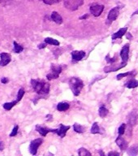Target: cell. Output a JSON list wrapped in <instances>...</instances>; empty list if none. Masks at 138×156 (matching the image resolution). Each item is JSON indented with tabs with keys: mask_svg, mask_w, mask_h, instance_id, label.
<instances>
[{
	"mask_svg": "<svg viewBox=\"0 0 138 156\" xmlns=\"http://www.w3.org/2000/svg\"><path fill=\"white\" fill-rule=\"evenodd\" d=\"M136 14H138V10H137V11H136V12H134L133 14L132 15V16H134V15H136Z\"/></svg>",
	"mask_w": 138,
	"mask_h": 156,
	"instance_id": "39",
	"label": "cell"
},
{
	"mask_svg": "<svg viewBox=\"0 0 138 156\" xmlns=\"http://www.w3.org/2000/svg\"><path fill=\"white\" fill-rule=\"evenodd\" d=\"M0 66H7L8 63L11 62L12 58H11V55L6 52H2L0 54Z\"/></svg>",
	"mask_w": 138,
	"mask_h": 156,
	"instance_id": "8",
	"label": "cell"
},
{
	"mask_svg": "<svg viewBox=\"0 0 138 156\" xmlns=\"http://www.w3.org/2000/svg\"><path fill=\"white\" fill-rule=\"evenodd\" d=\"M78 154L80 156H90L91 155V153L88 150H86V149L80 148L78 151Z\"/></svg>",
	"mask_w": 138,
	"mask_h": 156,
	"instance_id": "27",
	"label": "cell"
},
{
	"mask_svg": "<svg viewBox=\"0 0 138 156\" xmlns=\"http://www.w3.org/2000/svg\"><path fill=\"white\" fill-rule=\"evenodd\" d=\"M72 58L75 61H80L84 57H85L86 54L83 51H74L72 53Z\"/></svg>",
	"mask_w": 138,
	"mask_h": 156,
	"instance_id": "12",
	"label": "cell"
},
{
	"mask_svg": "<svg viewBox=\"0 0 138 156\" xmlns=\"http://www.w3.org/2000/svg\"><path fill=\"white\" fill-rule=\"evenodd\" d=\"M131 74H132L131 72H129V73H120V74H119V75L117 76V80H120V79H122V78L126 77V76H128L129 75H131Z\"/></svg>",
	"mask_w": 138,
	"mask_h": 156,
	"instance_id": "32",
	"label": "cell"
},
{
	"mask_svg": "<svg viewBox=\"0 0 138 156\" xmlns=\"http://www.w3.org/2000/svg\"><path fill=\"white\" fill-rule=\"evenodd\" d=\"M36 130L41 134V136H46V134H48L49 133H54V129H49V128H46V127L40 126V125H37Z\"/></svg>",
	"mask_w": 138,
	"mask_h": 156,
	"instance_id": "13",
	"label": "cell"
},
{
	"mask_svg": "<svg viewBox=\"0 0 138 156\" xmlns=\"http://www.w3.org/2000/svg\"><path fill=\"white\" fill-rule=\"evenodd\" d=\"M127 30H128V28H127V27L120 29L119 31L116 32V33H115V34L112 35V39H113V40H116V39L121 38L124 34H127Z\"/></svg>",
	"mask_w": 138,
	"mask_h": 156,
	"instance_id": "16",
	"label": "cell"
},
{
	"mask_svg": "<svg viewBox=\"0 0 138 156\" xmlns=\"http://www.w3.org/2000/svg\"><path fill=\"white\" fill-rule=\"evenodd\" d=\"M126 86L129 89H134L138 86V80H135V79H131L129 82H127Z\"/></svg>",
	"mask_w": 138,
	"mask_h": 156,
	"instance_id": "20",
	"label": "cell"
},
{
	"mask_svg": "<svg viewBox=\"0 0 138 156\" xmlns=\"http://www.w3.org/2000/svg\"><path fill=\"white\" fill-rule=\"evenodd\" d=\"M84 3V0H65L64 6L71 11L77 10Z\"/></svg>",
	"mask_w": 138,
	"mask_h": 156,
	"instance_id": "4",
	"label": "cell"
},
{
	"mask_svg": "<svg viewBox=\"0 0 138 156\" xmlns=\"http://www.w3.org/2000/svg\"><path fill=\"white\" fill-rule=\"evenodd\" d=\"M138 153V146L136 145L131 146L128 151V154L129 155H136Z\"/></svg>",
	"mask_w": 138,
	"mask_h": 156,
	"instance_id": "23",
	"label": "cell"
},
{
	"mask_svg": "<svg viewBox=\"0 0 138 156\" xmlns=\"http://www.w3.org/2000/svg\"><path fill=\"white\" fill-rule=\"evenodd\" d=\"M24 93H25V91H24V90L23 89V88H21V89H19V91H18V94H17V99L18 101H20V100L22 99V98H23V96H24Z\"/></svg>",
	"mask_w": 138,
	"mask_h": 156,
	"instance_id": "28",
	"label": "cell"
},
{
	"mask_svg": "<svg viewBox=\"0 0 138 156\" xmlns=\"http://www.w3.org/2000/svg\"><path fill=\"white\" fill-rule=\"evenodd\" d=\"M13 44H14V49H13L14 52H16V53L17 54H19L24 51V47L22 46H20L19 43H17L16 41H14Z\"/></svg>",
	"mask_w": 138,
	"mask_h": 156,
	"instance_id": "24",
	"label": "cell"
},
{
	"mask_svg": "<svg viewBox=\"0 0 138 156\" xmlns=\"http://www.w3.org/2000/svg\"><path fill=\"white\" fill-rule=\"evenodd\" d=\"M70 129V126H65L63 124H60V128L57 129H54V133L56 134H58L60 137H64L67 133V132L68 131V129Z\"/></svg>",
	"mask_w": 138,
	"mask_h": 156,
	"instance_id": "11",
	"label": "cell"
},
{
	"mask_svg": "<svg viewBox=\"0 0 138 156\" xmlns=\"http://www.w3.org/2000/svg\"><path fill=\"white\" fill-rule=\"evenodd\" d=\"M18 102H19L18 100H15V101H12V102H6V103H4V104L2 105V107H3V108H4L5 110L10 111V110L12 109V107H14V106H16Z\"/></svg>",
	"mask_w": 138,
	"mask_h": 156,
	"instance_id": "18",
	"label": "cell"
},
{
	"mask_svg": "<svg viewBox=\"0 0 138 156\" xmlns=\"http://www.w3.org/2000/svg\"><path fill=\"white\" fill-rule=\"evenodd\" d=\"M138 119V115L137 112H136V110H133V112L129 114V115L128 116V122H129V126H134L135 124H136Z\"/></svg>",
	"mask_w": 138,
	"mask_h": 156,
	"instance_id": "10",
	"label": "cell"
},
{
	"mask_svg": "<svg viewBox=\"0 0 138 156\" xmlns=\"http://www.w3.org/2000/svg\"><path fill=\"white\" fill-rule=\"evenodd\" d=\"M44 3H46L47 5H52L55 4V3H58V2H60L62 0H41Z\"/></svg>",
	"mask_w": 138,
	"mask_h": 156,
	"instance_id": "29",
	"label": "cell"
},
{
	"mask_svg": "<svg viewBox=\"0 0 138 156\" xmlns=\"http://www.w3.org/2000/svg\"><path fill=\"white\" fill-rule=\"evenodd\" d=\"M2 0H0V2H2Z\"/></svg>",
	"mask_w": 138,
	"mask_h": 156,
	"instance_id": "40",
	"label": "cell"
},
{
	"mask_svg": "<svg viewBox=\"0 0 138 156\" xmlns=\"http://www.w3.org/2000/svg\"><path fill=\"white\" fill-rule=\"evenodd\" d=\"M18 130H19V126L18 125H15L13 129H12V132L10 134V136H15L16 135H17L18 133Z\"/></svg>",
	"mask_w": 138,
	"mask_h": 156,
	"instance_id": "31",
	"label": "cell"
},
{
	"mask_svg": "<svg viewBox=\"0 0 138 156\" xmlns=\"http://www.w3.org/2000/svg\"><path fill=\"white\" fill-rule=\"evenodd\" d=\"M45 42L46 44H50V45H53V46H59V41H57L56 39L51 38V37H46L45 39Z\"/></svg>",
	"mask_w": 138,
	"mask_h": 156,
	"instance_id": "22",
	"label": "cell"
},
{
	"mask_svg": "<svg viewBox=\"0 0 138 156\" xmlns=\"http://www.w3.org/2000/svg\"><path fill=\"white\" fill-rule=\"evenodd\" d=\"M69 108V104L68 102H59L57 105V110L59 112H65Z\"/></svg>",
	"mask_w": 138,
	"mask_h": 156,
	"instance_id": "19",
	"label": "cell"
},
{
	"mask_svg": "<svg viewBox=\"0 0 138 156\" xmlns=\"http://www.w3.org/2000/svg\"><path fill=\"white\" fill-rule=\"evenodd\" d=\"M119 8L118 7H115L112 8L109 12L108 16H107V23L108 24H111L112 22H114L117 19V17L119 16Z\"/></svg>",
	"mask_w": 138,
	"mask_h": 156,
	"instance_id": "6",
	"label": "cell"
},
{
	"mask_svg": "<svg viewBox=\"0 0 138 156\" xmlns=\"http://www.w3.org/2000/svg\"><path fill=\"white\" fill-rule=\"evenodd\" d=\"M46 46V43L45 42V43H41V44H40V45H38V46H37V47H38V49H43V48H45Z\"/></svg>",
	"mask_w": 138,
	"mask_h": 156,
	"instance_id": "36",
	"label": "cell"
},
{
	"mask_svg": "<svg viewBox=\"0 0 138 156\" xmlns=\"http://www.w3.org/2000/svg\"><path fill=\"white\" fill-rule=\"evenodd\" d=\"M88 17H89V15H84V16H81V17H80V20H85V19H87Z\"/></svg>",
	"mask_w": 138,
	"mask_h": 156,
	"instance_id": "38",
	"label": "cell"
},
{
	"mask_svg": "<svg viewBox=\"0 0 138 156\" xmlns=\"http://www.w3.org/2000/svg\"><path fill=\"white\" fill-rule=\"evenodd\" d=\"M129 45L126 44L125 46L122 48L120 51V57L122 58V62L123 63H126L129 60Z\"/></svg>",
	"mask_w": 138,
	"mask_h": 156,
	"instance_id": "9",
	"label": "cell"
},
{
	"mask_svg": "<svg viewBox=\"0 0 138 156\" xmlns=\"http://www.w3.org/2000/svg\"><path fill=\"white\" fill-rule=\"evenodd\" d=\"M73 129H74L75 132H76V133H84V132L85 131L86 128L84 126H82V125H80V124H75L74 125H73Z\"/></svg>",
	"mask_w": 138,
	"mask_h": 156,
	"instance_id": "21",
	"label": "cell"
},
{
	"mask_svg": "<svg viewBox=\"0 0 138 156\" xmlns=\"http://www.w3.org/2000/svg\"><path fill=\"white\" fill-rule=\"evenodd\" d=\"M1 82H2V84H7V83L9 82V80H8V78L3 77L2 78V80H1Z\"/></svg>",
	"mask_w": 138,
	"mask_h": 156,
	"instance_id": "35",
	"label": "cell"
},
{
	"mask_svg": "<svg viewBox=\"0 0 138 156\" xmlns=\"http://www.w3.org/2000/svg\"><path fill=\"white\" fill-rule=\"evenodd\" d=\"M3 149H4V144L1 141V139H0V151H3Z\"/></svg>",
	"mask_w": 138,
	"mask_h": 156,
	"instance_id": "37",
	"label": "cell"
},
{
	"mask_svg": "<svg viewBox=\"0 0 138 156\" xmlns=\"http://www.w3.org/2000/svg\"><path fill=\"white\" fill-rule=\"evenodd\" d=\"M51 20L58 24H61L63 23V18L61 17V16L58 14V12H52V14H51Z\"/></svg>",
	"mask_w": 138,
	"mask_h": 156,
	"instance_id": "17",
	"label": "cell"
},
{
	"mask_svg": "<svg viewBox=\"0 0 138 156\" xmlns=\"http://www.w3.org/2000/svg\"><path fill=\"white\" fill-rule=\"evenodd\" d=\"M115 142H116L117 146H119V149H120L121 151L126 150L127 147H128V142H127V141L120 136H118V138L115 140Z\"/></svg>",
	"mask_w": 138,
	"mask_h": 156,
	"instance_id": "15",
	"label": "cell"
},
{
	"mask_svg": "<svg viewBox=\"0 0 138 156\" xmlns=\"http://www.w3.org/2000/svg\"><path fill=\"white\" fill-rule=\"evenodd\" d=\"M98 112H99L100 117L104 118V117L107 116V114H108V110H107V108L104 107V106H102V107H100Z\"/></svg>",
	"mask_w": 138,
	"mask_h": 156,
	"instance_id": "25",
	"label": "cell"
},
{
	"mask_svg": "<svg viewBox=\"0 0 138 156\" xmlns=\"http://www.w3.org/2000/svg\"><path fill=\"white\" fill-rule=\"evenodd\" d=\"M63 68L61 65H56V64H51V72L46 75V78L49 80L57 79L58 76L62 73Z\"/></svg>",
	"mask_w": 138,
	"mask_h": 156,
	"instance_id": "3",
	"label": "cell"
},
{
	"mask_svg": "<svg viewBox=\"0 0 138 156\" xmlns=\"http://www.w3.org/2000/svg\"><path fill=\"white\" fill-rule=\"evenodd\" d=\"M126 66V63H123L122 62L121 65L119 66V65H111V66H108V67H106V68H104V71L105 73H111V72H115V71L117 70H119V69H121V68H123L124 67H125Z\"/></svg>",
	"mask_w": 138,
	"mask_h": 156,
	"instance_id": "14",
	"label": "cell"
},
{
	"mask_svg": "<svg viewBox=\"0 0 138 156\" xmlns=\"http://www.w3.org/2000/svg\"><path fill=\"white\" fill-rule=\"evenodd\" d=\"M69 86L71 90L73 91V94L78 96L80 94V91L84 87L83 81L77 77H72L69 80Z\"/></svg>",
	"mask_w": 138,
	"mask_h": 156,
	"instance_id": "2",
	"label": "cell"
},
{
	"mask_svg": "<svg viewBox=\"0 0 138 156\" xmlns=\"http://www.w3.org/2000/svg\"><path fill=\"white\" fill-rule=\"evenodd\" d=\"M103 10H104V6L103 5L96 4L92 5L90 7V12L95 17L99 16L102 13V12H103Z\"/></svg>",
	"mask_w": 138,
	"mask_h": 156,
	"instance_id": "7",
	"label": "cell"
},
{
	"mask_svg": "<svg viewBox=\"0 0 138 156\" xmlns=\"http://www.w3.org/2000/svg\"><path fill=\"white\" fill-rule=\"evenodd\" d=\"M91 133L93 134H97V133H101V131H100V128L98 126L97 123H94L92 128H91Z\"/></svg>",
	"mask_w": 138,
	"mask_h": 156,
	"instance_id": "26",
	"label": "cell"
},
{
	"mask_svg": "<svg viewBox=\"0 0 138 156\" xmlns=\"http://www.w3.org/2000/svg\"><path fill=\"white\" fill-rule=\"evenodd\" d=\"M42 139L41 138H37L34 139L30 142V145H29V151L30 153L33 154V155H35L37 152V149L38 147L41 145L42 143Z\"/></svg>",
	"mask_w": 138,
	"mask_h": 156,
	"instance_id": "5",
	"label": "cell"
},
{
	"mask_svg": "<svg viewBox=\"0 0 138 156\" xmlns=\"http://www.w3.org/2000/svg\"><path fill=\"white\" fill-rule=\"evenodd\" d=\"M125 129H126V124H122L120 126H119V129H118V133H119V136H121L123 134H124L125 133Z\"/></svg>",
	"mask_w": 138,
	"mask_h": 156,
	"instance_id": "30",
	"label": "cell"
},
{
	"mask_svg": "<svg viewBox=\"0 0 138 156\" xmlns=\"http://www.w3.org/2000/svg\"><path fill=\"white\" fill-rule=\"evenodd\" d=\"M31 85L34 91L38 94H47L50 91V84L44 80H31Z\"/></svg>",
	"mask_w": 138,
	"mask_h": 156,
	"instance_id": "1",
	"label": "cell"
},
{
	"mask_svg": "<svg viewBox=\"0 0 138 156\" xmlns=\"http://www.w3.org/2000/svg\"><path fill=\"white\" fill-rule=\"evenodd\" d=\"M108 155L109 156H119V154L118 152H115V151H112V152H110L108 153Z\"/></svg>",
	"mask_w": 138,
	"mask_h": 156,
	"instance_id": "34",
	"label": "cell"
},
{
	"mask_svg": "<svg viewBox=\"0 0 138 156\" xmlns=\"http://www.w3.org/2000/svg\"><path fill=\"white\" fill-rule=\"evenodd\" d=\"M106 60L107 61V63H115V61H116V58H115V57H114V58H109V55H107V57H106Z\"/></svg>",
	"mask_w": 138,
	"mask_h": 156,
	"instance_id": "33",
	"label": "cell"
}]
</instances>
